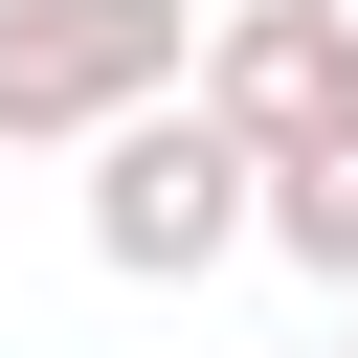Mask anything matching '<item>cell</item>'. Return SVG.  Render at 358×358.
<instances>
[{"mask_svg":"<svg viewBox=\"0 0 358 358\" xmlns=\"http://www.w3.org/2000/svg\"><path fill=\"white\" fill-rule=\"evenodd\" d=\"M67 157H90V268H112V291H201V268L246 246V157H224L179 90H134V112L67 134Z\"/></svg>","mask_w":358,"mask_h":358,"instance_id":"6da1fadb","label":"cell"},{"mask_svg":"<svg viewBox=\"0 0 358 358\" xmlns=\"http://www.w3.org/2000/svg\"><path fill=\"white\" fill-rule=\"evenodd\" d=\"M336 358H358V336H336Z\"/></svg>","mask_w":358,"mask_h":358,"instance_id":"5b68a950","label":"cell"},{"mask_svg":"<svg viewBox=\"0 0 358 358\" xmlns=\"http://www.w3.org/2000/svg\"><path fill=\"white\" fill-rule=\"evenodd\" d=\"M246 246H291L313 291H358V112H336L313 157H268V179H246Z\"/></svg>","mask_w":358,"mask_h":358,"instance_id":"277c9868","label":"cell"},{"mask_svg":"<svg viewBox=\"0 0 358 358\" xmlns=\"http://www.w3.org/2000/svg\"><path fill=\"white\" fill-rule=\"evenodd\" d=\"M179 45H201V0H0V157L112 134L134 90H179Z\"/></svg>","mask_w":358,"mask_h":358,"instance_id":"3957f363","label":"cell"},{"mask_svg":"<svg viewBox=\"0 0 358 358\" xmlns=\"http://www.w3.org/2000/svg\"><path fill=\"white\" fill-rule=\"evenodd\" d=\"M179 112L268 179V157H313L336 112H358V0H201V45H179Z\"/></svg>","mask_w":358,"mask_h":358,"instance_id":"7a4b0ae2","label":"cell"}]
</instances>
